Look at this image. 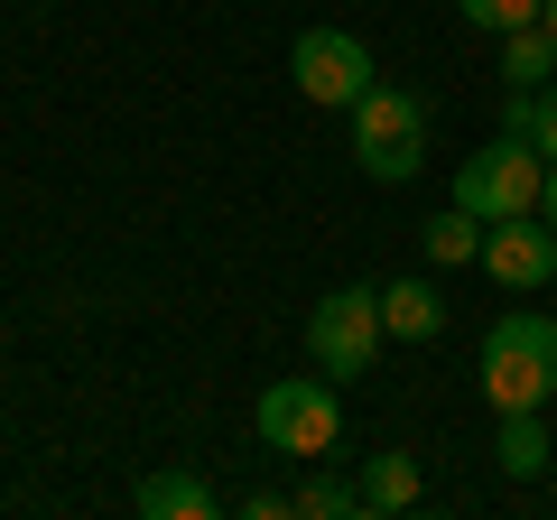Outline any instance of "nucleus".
I'll use <instances>...</instances> for the list:
<instances>
[{"instance_id": "nucleus-18", "label": "nucleus", "mask_w": 557, "mask_h": 520, "mask_svg": "<svg viewBox=\"0 0 557 520\" xmlns=\"http://www.w3.org/2000/svg\"><path fill=\"white\" fill-rule=\"evenodd\" d=\"M539 28H548V38H557V0H539Z\"/></svg>"}, {"instance_id": "nucleus-5", "label": "nucleus", "mask_w": 557, "mask_h": 520, "mask_svg": "<svg viewBox=\"0 0 557 520\" xmlns=\"http://www.w3.org/2000/svg\"><path fill=\"white\" fill-rule=\"evenodd\" d=\"M251 428H260V446H278V456L325 465L335 437H344V400H335V381H270L260 409H251Z\"/></svg>"}, {"instance_id": "nucleus-11", "label": "nucleus", "mask_w": 557, "mask_h": 520, "mask_svg": "<svg viewBox=\"0 0 557 520\" xmlns=\"http://www.w3.org/2000/svg\"><path fill=\"white\" fill-rule=\"evenodd\" d=\"M493 456H502V474H511V483H539V474H548V419H539V409H502Z\"/></svg>"}, {"instance_id": "nucleus-12", "label": "nucleus", "mask_w": 557, "mask_h": 520, "mask_svg": "<svg viewBox=\"0 0 557 520\" xmlns=\"http://www.w3.org/2000/svg\"><path fill=\"white\" fill-rule=\"evenodd\" d=\"M548 75H557V38L548 28H511V38H502V84H511V94H539Z\"/></svg>"}, {"instance_id": "nucleus-7", "label": "nucleus", "mask_w": 557, "mask_h": 520, "mask_svg": "<svg viewBox=\"0 0 557 520\" xmlns=\"http://www.w3.org/2000/svg\"><path fill=\"white\" fill-rule=\"evenodd\" d=\"M483 270H493L502 288H548V280H557V233H548V214L483 223Z\"/></svg>"}, {"instance_id": "nucleus-9", "label": "nucleus", "mask_w": 557, "mask_h": 520, "mask_svg": "<svg viewBox=\"0 0 557 520\" xmlns=\"http://www.w3.org/2000/svg\"><path fill=\"white\" fill-rule=\"evenodd\" d=\"M381 325H391L399 344H437L446 335V298L428 280H391V288H381Z\"/></svg>"}, {"instance_id": "nucleus-2", "label": "nucleus", "mask_w": 557, "mask_h": 520, "mask_svg": "<svg viewBox=\"0 0 557 520\" xmlns=\"http://www.w3.org/2000/svg\"><path fill=\"white\" fill-rule=\"evenodd\" d=\"M354 168L372 186H409L428 168V102L409 84H372L354 102Z\"/></svg>"}, {"instance_id": "nucleus-15", "label": "nucleus", "mask_w": 557, "mask_h": 520, "mask_svg": "<svg viewBox=\"0 0 557 520\" xmlns=\"http://www.w3.org/2000/svg\"><path fill=\"white\" fill-rule=\"evenodd\" d=\"M288 511H298V520H362V493L335 483V474H307L298 493H288Z\"/></svg>"}, {"instance_id": "nucleus-4", "label": "nucleus", "mask_w": 557, "mask_h": 520, "mask_svg": "<svg viewBox=\"0 0 557 520\" xmlns=\"http://www.w3.org/2000/svg\"><path fill=\"white\" fill-rule=\"evenodd\" d=\"M381 344H391V325H381V288H325V298L307 307V354H317L325 381H362L381 362Z\"/></svg>"}, {"instance_id": "nucleus-13", "label": "nucleus", "mask_w": 557, "mask_h": 520, "mask_svg": "<svg viewBox=\"0 0 557 520\" xmlns=\"http://www.w3.org/2000/svg\"><path fill=\"white\" fill-rule=\"evenodd\" d=\"M502 131H520V140H539V159H557V75L539 94H511V121Z\"/></svg>"}, {"instance_id": "nucleus-17", "label": "nucleus", "mask_w": 557, "mask_h": 520, "mask_svg": "<svg viewBox=\"0 0 557 520\" xmlns=\"http://www.w3.org/2000/svg\"><path fill=\"white\" fill-rule=\"evenodd\" d=\"M539 214H548V233H557V159H548V186H539Z\"/></svg>"}, {"instance_id": "nucleus-6", "label": "nucleus", "mask_w": 557, "mask_h": 520, "mask_svg": "<svg viewBox=\"0 0 557 520\" xmlns=\"http://www.w3.org/2000/svg\"><path fill=\"white\" fill-rule=\"evenodd\" d=\"M288 75H298V94L317 102V112H354V102L381 84V75H372V47H362L354 28H298Z\"/></svg>"}, {"instance_id": "nucleus-1", "label": "nucleus", "mask_w": 557, "mask_h": 520, "mask_svg": "<svg viewBox=\"0 0 557 520\" xmlns=\"http://www.w3.org/2000/svg\"><path fill=\"white\" fill-rule=\"evenodd\" d=\"M474 381L493 409H548L557 400V317H539V307L493 317V335L474 354Z\"/></svg>"}, {"instance_id": "nucleus-14", "label": "nucleus", "mask_w": 557, "mask_h": 520, "mask_svg": "<svg viewBox=\"0 0 557 520\" xmlns=\"http://www.w3.org/2000/svg\"><path fill=\"white\" fill-rule=\"evenodd\" d=\"M418 242H428V260H483V223L465 205H446L437 223H418Z\"/></svg>"}, {"instance_id": "nucleus-8", "label": "nucleus", "mask_w": 557, "mask_h": 520, "mask_svg": "<svg viewBox=\"0 0 557 520\" xmlns=\"http://www.w3.org/2000/svg\"><path fill=\"white\" fill-rule=\"evenodd\" d=\"M139 520H214L223 502H214V483L205 474H177V465H159V474H139Z\"/></svg>"}, {"instance_id": "nucleus-3", "label": "nucleus", "mask_w": 557, "mask_h": 520, "mask_svg": "<svg viewBox=\"0 0 557 520\" xmlns=\"http://www.w3.org/2000/svg\"><path fill=\"white\" fill-rule=\"evenodd\" d=\"M539 186H548V159H539V140H520V131L483 140L474 159L456 168V205H465L474 223H511V214H539Z\"/></svg>"}, {"instance_id": "nucleus-10", "label": "nucleus", "mask_w": 557, "mask_h": 520, "mask_svg": "<svg viewBox=\"0 0 557 520\" xmlns=\"http://www.w3.org/2000/svg\"><path fill=\"white\" fill-rule=\"evenodd\" d=\"M354 493H362V511H409V502L428 493V483H418V456H399V446H381V456H362Z\"/></svg>"}, {"instance_id": "nucleus-16", "label": "nucleus", "mask_w": 557, "mask_h": 520, "mask_svg": "<svg viewBox=\"0 0 557 520\" xmlns=\"http://www.w3.org/2000/svg\"><path fill=\"white\" fill-rule=\"evenodd\" d=\"M465 28H483V38H511V28H539V0H456Z\"/></svg>"}]
</instances>
